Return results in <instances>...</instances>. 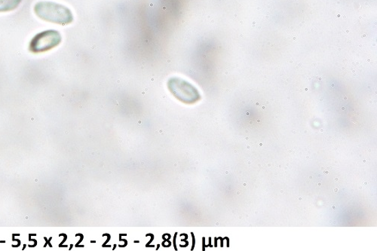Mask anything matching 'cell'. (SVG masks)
<instances>
[{
    "label": "cell",
    "instance_id": "cell-1",
    "mask_svg": "<svg viewBox=\"0 0 377 251\" xmlns=\"http://www.w3.org/2000/svg\"><path fill=\"white\" fill-rule=\"evenodd\" d=\"M34 12L38 18L58 25H69L74 20L69 8L51 1H40L34 6Z\"/></svg>",
    "mask_w": 377,
    "mask_h": 251
},
{
    "label": "cell",
    "instance_id": "cell-3",
    "mask_svg": "<svg viewBox=\"0 0 377 251\" xmlns=\"http://www.w3.org/2000/svg\"><path fill=\"white\" fill-rule=\"evenodd\" d=\"M62 41V35L58 30H45L34 36L29 42V51L34 54L47 52L58 47Z\"/></svg>",
    "mask_w": 377,
    "mask_h": 251
},
{
    "label": "cell",
    "instance_id": "cell-2",
    "mask_svg": "<svg viewBox=\"0 0 377 251\" xmlns=\"http://www.w3.org/2000/svg\"><path fill=\"white\" fill-rule=\"evenodd\" d=\"M168 88L178 100L186 104H193L201 98L197 88L184 79L171 78L168 81Z\"/></svg>",
    "mask_w": 377,
    "mask_h": 251
},
{
    "label": "cell",
    "instance_id": "cell-4",
    "mask_svg": "<svg viewBox=\"0 0 377 251\" xmlns=\"http://www.w3.org/2000/svg\"><path fill=\"white\" fill-rule=\"evenodd\" d=\"M22 0H0V12H9L17 10Z\"/></svg>",
    "mask_w": 377,
    "mask_h": 251
}]
</instances>
